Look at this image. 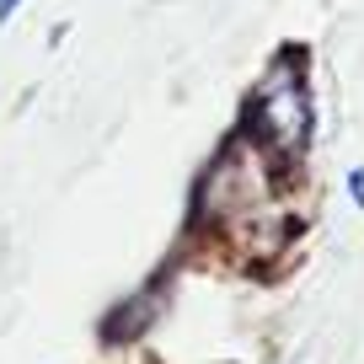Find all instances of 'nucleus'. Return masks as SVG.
Here are the masks:
<instances>
[{"label": "nucleus", "instance_id": "f03ea898", "mask_svg": "<svg viewBox=\"0 0 364 364\" xmlns=\"http://www.w3.org/2000/svg\"><path fill=\"white\" fill-rule=\"evenodd\" d=\"M204 209L220 220L230 236L252 230H284L273 220V182H268V156L257 145H230L204 177Z\"/></svg>", "mask_w": 364, "mask_h": 364}, {"label": "nucleus", "instance_id": "7ed1b4c3", "mask_svg": "<svg viewBox=\"0 0 364 364\" xmlns=\"http://www.w3.org/2000/svg\"><path fill=\"white\" fill-rule=\"evenodd\" d=\"M348 188H353V204L364 209V166H359V171H353V177H348Z\"/></svg>", "mask_w": 364, "mask_h": 364}, {"label": "nucleus", "instance_id": "20e7f679", "mask_svg": "<svg viewBox=\"0 0 364 364\" xmlns=\"http://www.w3.org/2000/svg\"><path fill=\"white\" fill-rule=\"evenodd\" d=\"M16 6H22V0H0V22H6V16H11Z\"/></svg>", "mask_w": 364, "mask_h": 364}, {"label": "nucleus", "instance_id": "f257e3e1", "mask_svg": "<svg viewBox=\"0 0 364 364\" xmlns=\"http://www.w3.org/2000/svg\"><path fill=\"white\" fill-rule=\"evenodd\" d=\"M247 145H257L268 161H300L316 134V102L306 86V65L300 54H279L268 75L247 91Z\"/></svg>", "mask_w": 364, "mask_h": 364}]
</instances>
